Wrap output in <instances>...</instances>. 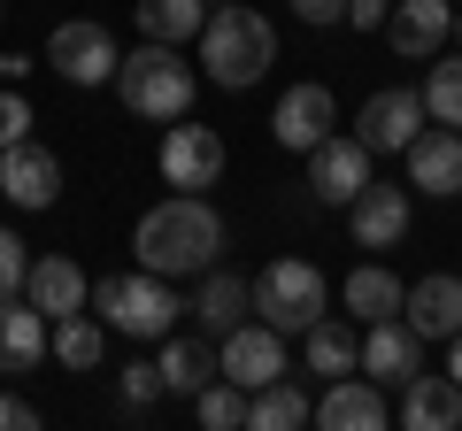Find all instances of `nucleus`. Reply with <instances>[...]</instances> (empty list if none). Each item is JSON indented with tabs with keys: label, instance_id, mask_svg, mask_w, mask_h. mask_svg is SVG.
Instances as JSON below:
<instances>
[{
	"label": "nucleus",
	"instance_id": "obj_1",
	"mask_svg": "<svg viewBox=\"0 0 462 431\" xmlns=\"http://www.w3.org/2000/svg\"><path fill=\"white\" fill-rule=\"evenodd\" d=\"M139 270L154 278H200V270L224 254V216L208 208V193H162L132 232Z\"/></svg>",
	"mask_w": 462,
	"mask_h": 431
},
{
	"label": "nucleus",
	"instance_id": "obj_2",
	"mask_svg": "<svg viewBox=\"0 0 462 431\" xmlns=\"http://www.w3.org/2000/svg\"><path fill=\"white\" fill-rule=\"evenodd\" d=\"M270 62H278V32H270L263 8L208 0V16H200V78L224 85V93H247V85H263Z\"/></svg>",
	"mask_w": 462,
	"mask_h": 431
},
{
	"label": "nucleus",
	"instance_id": "obj_3",
	"mask_svg": "<svg viewBox=\"0 0 462 431\" xmlns=\"http://www.w3.org/2000/svg\"><path fill=\"white\" fill-rule=\"evenodd\" d=\"M116 100L132 108V116H147V124H178V116H193V62H185L178 47H162V39H139L124 62H116Z\"/></svg>",
	"mask_w": 462,
	"mask_h": 431
},
{
	"label": "nucleus",
	"instance_id": "obj_4",
	"mask_svg": "<svg viewBox=\"0 0 462 431\" xmlns=\"http://www.w3.org/2000/svg\"><path fill=\"white\" fill-rule=\"evenodd\" d=\"M85 300H93L100 324L124 332V339H162V332H178V316H185V300L170 293V278H154V270H116V278H100Z\"/></svg>",
	"mask_w": 462,
	"mask_h": 431
},
{
	"label": "nucleus",
	"instance_id": "obj_5",
	"mask_svg": "<svg viewBox=\"0 0 462 431\" xmlns=\"http://www.w3.org/2000/svg\"><path fill=\"white\" fill-rule=\"evenodd\" d=\"M247 293H254V316H263L270 332H285V339H300L316 316H324V300H331V293H324V270L300 262V254H278Z\"/></svg>",
	"mask_w": 462,
	"mask_h": 431
},
{
	"label": "nucleus",
	"instance_id": "obj_6",
	"mask_svg": "<svg viewBox=\"0 0 462 431\" xmlns=\"http://www.w3.org/2000/svg\"><path fill=\"white\" fill-rule=\"evenodd\" d=\"M224 132L216 124H193V116H178L162 132V154H154V170H162V185L170 193H208L216 178H224Z\"/></svg>",
	"mask_w": 462,
	"mask_h": 431
},
{
	"label": "nucleus",
	"instance_id": "obj_7",
	"mask_svg": "<svg viewBox=\"0 0 462 431\" xmlns=\"http://www.w3.org/2000/svg\"><path fill=\"white\" fill-rule=\"evenodd\" d=\"M116 62H124V47H116L108 23H54V32H47V69L69 78L78 93H85V85H108Z\"/></svg>",
	"mask_w": 462,
	"mask_h": 431
},
{
	"label": "nucleus",
	"instance_id": "obj_8",
	"mask_svg": "<svg viewBox=\"0 0 462 431\" xmlns=\"http://www.w3.org/2000/svg\"><path fill=\"white\" fill-rule=\"evenodd\" d=\"M216 378H231L239 393H254V385L285 378V332H270L263 316H247V324H231V332L216 339Z\"/></svg>",
	"mask_w": 462,
	"mask_h": 431
},
{
	"label": "nucleus",
	"instance_id": "obj_9",
	"mask_svg": "<svg viewBox=\"0 0 462 431\" xmlns=\"http://www.w3.org/2000/svg\"><path fill=\"white\" fill-rule=\"evenodd\" d=\"M331 132H339V100H331L324 78H300V85L278 93V108H270V139H278L285 154H309L316 139H331Z\"/></svg>",
	"mask_w": 462,
	"mask_h": 431
},
{
	"label": "nucleus",
	"instance_id": "obj_10",
	"mask_svg": "<svg viewBox=\"0 0 462 431\" xmlns=\"http://www.w3.org/2000/svg\"><path fill=\"white\" fill-rule=\"evenodd\" d=\"M370 170H378V154L363 147L355 132H331V139H316L309 147V193L324 200V208H346V200L370 185Z\"/></svg>",
	"mask_w": 462,
	"mask_h": 431
},
{
	"label": "nucleus",
	"instance_id": "obj_11",
	"mask_svg": "<svg viewBox=\"0 0 462 431\" xmlns=\"http://www.w3.org/2000/svg\"><path fill=\"white\" fill-rule=\"evenodd\" d=\"M409 224H416V193H409V185H378V178H370L363 193L346 200V232H355V247H370V254L401 247Z\"/></svg>",
	"mask_w": 462,
	"mask_h": 431
},
{
	"label": "nucleus",
	"instance_id": "obj_12",
	"mask_svg": "<svg viewBox=\"0 0 462 431\" xmlns=\"http://www.w3.org/2000/svg\"><path fill=\"white\" fill-rule=\"evenodd\" d=\"M424 124L431 116H424V93H416V85H378V93L363 100V116H355V139H363L370 154H401Z\"/></svg>",
	"mask_w": 462,
	"mask_h": 431
},
{
	"label": "nucleus",
	"instance_id": "obj_13",
	"mask_svg": "<svg viewBox=\"0 0 462 431\" xmlns=\"http://www.w3.org/2000/svg\"><path fill=\"white\" fill-rule=\"evenodd\" d=\"M385 416H393L385 385L346 370V378H324V400L309 408V424H324V431H385Z\"/></svg>",
	"mask_w": 462,
	"mask_h": 431
},
{
	"label": "nucleus",
	"instance_id": "obj_14",
	"mask_svg": "<svg viewBox=\"0 0 462 431\" xmlns=\"http://www.w3.org/2000/svg\"><path fill=\"white\" fill-rule=\"evenodd\" d=\"M401 162H409V193H431V200L462 193V132H447V124H424L401 147Z\"/></svg>",
	"mask_w": 462,
	"mask_h": 431
},
{
	"label": "nucleus",
	"instance_id": "obj_15",
	"mask_svg": "<svg viewBox=\"0 0 462 431\" xmlns=\"http://www.w3.org/2000/svg\"><path fill=\"white\" fill-rule=\"evenodd\" d=\"M355 370H363V378H378L385 393H401V385L424 370V339H416L401 316H378V324L363 332V354H355Z\"/></svg>",
	"mask_w": 462,
	"mask_h": 431
},
{
	"label": "nucleus",
	"instance_id": "obj_16",
	"mask_svg": "<svg viewBox=\"0 0 462 431\" xmlns=\"http://www.w3.org/2000/svg\"><path fill=\"white\" fill-rule=\"evenodd\" d=\"M0 193L16 200V208H54V200H62V162H54V147H39V139L0 147Z\"/></svg>",
	"mask_w": 462,
	"mask_h": 431
},
{
	"label": "nucleus",
	"instance_id": "obj_17",
	"mask_svg": "<svg viewBox=\"0 0 462 431\" xmlns=\"http://www.w3.org/2000/svg\"><path fill=\"white\" fill-rule=\"evenodd\" d=\"M447 23H455L447 0H393L378 32H385V47H393L401 62H431V54L447 47Z\"/></svg>",
	"mask_w": 462,
	"mask_h": 431
},
{
	"label": "nucleus",
	"instance_id": "obj_18",
	"mask_svg": "<svg viewBox=\"0 0 462 431\" xmlns=\"http://www.w3.org/2000/svg\"><path fill=\"white\" fill-rule=\"evenodd\" d=\"M401 324H409L416 339H447V332H462V278H455V270H431V278H416L409 293H401Z\"/></svg>",
	"mask_w": 462,
	"mask_h": 431
},
{
	"label": "nucleus",
	"instance_id": "obj_19",
	"mask_svg": "<svg viewBox=\"0 0 462 431\" xmlns=\"http://www.w3.org/2000/svg\"><path fill=\"white\" fill-rule=\"evenodd\" d=\"M85 270H78V254H32V270H23V300H32L39 316H69V308H85Z\"/></svg>",
	"mask_w": 462,
	"mask_h": 431
},
{
	"label": "nucleus",
	"instance_id": "obj_20",
	"mask_svg": "<svg viewBox=\"0 0 462 431\" xmlns=\"http://www.w3.org/2000/svg\"><path fill=\"white\" fill-rule=\"evenodd\" d=\"M47 362V316L32 308L23 293L0 300V378H23V370Z\"/></svg>",
	"mask_w": 462,
	"mask_h": 431
},
{
	"label": "nucleus",
	"instance_id": "obj_21",
	"mask_svg": "<svg viewBox=\"0 0 462 431\" xmlns=\"http://www.w3.org/2000/svg\"><path fill=\"white\" fill-rule=\"evenodd\" d=\"M393 416H401L409 431H455V424H462V385L416 370V378L401 385V408H393Z\"/></svg>",
	"mask_w": 462,
	"mask_h": 431
},
{
	"label": "nucleus",
	"instance_id": "obj_22",
	"mask_svg": "<svg viewBox=\"0 0 462 431\" xmlns=\"http://www.w3.org/2000/svg\"><path fill=\"white\" fill-rule=\"evenodd\" d=\"M154 347H162V354H154V370H162L170 393H200V385L216 378V339L208 332H162Z\"/></svg>",
	"mask_w": 462,
	"mask_h": 431
},
{
	"label": "nucleus",
	"instance_id": "obj_23",
	"mask_svg": "<svg viewBox=\"0 0 462 431\" xmlns=\"http://www.w3.org/2000/svg\"><path fill=\"white\" fill-rule=\"evenodd\" d=\"M185 316H200V332L224 339L231 324H247V316H254V293H247V278H231V270L208 262V278H200V293H193V308H185Z\"/></svg>",
	"mask_w": 462,
	"mask_h": 431
},
{
	"label": "nucleus",
	"instance_id": "obj_24",
	"mask_svg": "<svg viewBox=\"0 0 462 431\" xmlns=\"http://www.w3.org/2000/svg\"><path fill=\"white\" fill-rule=\"evenodd\" d=\"M47 354H54L62 370H93L100 354H108V324H100V316H85V308L54 316V324H47Z\"/></svg>",
	"mask_w": 462,
	"mask_h": 431
},
{
	"label": "nucleus",
	"instance_id": "obj_25",
	"mask_svg": "<svg viewBox=\"0 0 462 431\" xmlns=\"http://www.w3.org/2000/svg\"><path fill=\"white\" fill-rule=\"evenodd\" d=\"M309 408H316V400L300 393L293 378H270V385H254V393H247V431H300V424H309Z\"/></svg>",
	"mask_w": 462,
	"mask_h": 431
},
{
	"label": "nucleus",
	"instance_id": "obj_26",
	"mask_svg": "<svg viewBox=\"0 0 462 431\" xmlns=\"http://www.w3.org/2000/svg\"><path fill=\"white\" fill-rule=\"evenodd\" d=\"M401 293H409V285H401V278H393L385 262H363L355 278L339 285L346 316H363V324H378V316H401Z\"/></svg>",
	"mask_w": 462,
	"mask_h": 431
},
{
	"label": "nucleus",
	"instance_id": "obj_27",
	"mask_svg": "<svg viewBox=\"0 0 462 431\" xmlns=\"http://www.w3.org/2000/svg\"><path fill=\"white\" fill-rule=\"evenodd\" d=\"M416 93H424V116L431 124H447V132H462V47L455 54H431V69H424V85H416Z\"/></svg>",
	"mask_w": 462,
	"mask_h": 431
},
{
	"label": "nucleus",
	"instance_id": "obj_28",
	"mask_svg": "<svg viewBox=\"0 0 462 431\" xmlns=\"http://www.w3.org/2000/svg\"><path fill=\"white\" fill-rule=\"evenodd\" d=\"M300 339H309V370L316 378H346L355 354H363V332H355V324H331V316H316Z\"/></svg>",
	"mask_w": 462,
	"mask_h": 431
},
{
	"label": "nucleus",
	"instance_id": "obj_29",
	"mask_svg": "<svg viewBox=\"0 0 462 431\" xmlns=\"http://www.w3.org/2000/svg\"><path fill=\"white\" fill-rule=\"evenodd\" d=\"M139 39H162V47H185L200 39V0H139Z\"/></svg>",
	"mask_w": 462,
	"mask_h": 431
},
{
	"label": "nucleus",
	"instance_id": "obj_30",
	"mask_svg": "<svg viewBox=\"0 0 462 431\" xmlns=\"http://www.w3.org/2000/svg\"><path fill=\"white\" fill-rule=\"evenodd\" d=\"M193 416H200L208 431H239V424H247V393H239L231 378H208V385L193 393Z\"/></svg>",
	"mask_w": 462,
	"mask_h": 431
},
{
	"label": "nucleus",
	"instance_id": "obj_31",
	"mask_svg": "<svg viewBox=\"0 0 462 431\" xmlns=\"http://www.w3.org/2000/svg\"><path fill=\"white\" fill-rule=\"evenodd\" d=\"M32 132H39V116H32V100H23V85H0V147H16Z\"/></svg>",
	"mask_w": 462,
	"mask_h": 431
},
{
	"label": "nucleus",
	"instance_id": "obj_32",
	"mask_svg": "<svg viewBox=\"0 0 462 431\" xmlns=\"http://www.w3.org/2000/svg\"><path fill=\"white\" fill-rule=\"evenodd\" d=\"M23 270H32V247H23L8 224H0V300L8 293H23Z\"/></svg>",
	"mask_w": 462,
	"mask_h": 431
},
{
	"label": "nucleus",
	"instance_id": "obj_33",
	"mask_svg": "<svg viewBox=\"0 0 462 431\" xmlns=\"http://www.w3.org/2000/svg\"><path fill=\"white\" fill-rule=\"evenodd\" d=\"M162 393H170V385H162L154 362H124V400H132V408H154Z\"/></svg>",
	"mask_w": 462,
	"mask_h": 431
},
{
	"label": "nucleus",
	"instance_id": "obj_34",
	"mask_svg": "<svg viewBox=\"0 0 462 431\" xmlns=\"http://www.w3.org/2000/svg\"><path fill=\"white\" fill-rule=\"evenodd\" d=\"M0 431H39V408L23 393H0Z\"/></svg>",
	"mask_w": 462,
	"mask_h": 431
},
{
	"label": "nucleus",
	"instance_id": "obj_35",
	"mask_svg": "<svg viewBox=\"0 0 462 431\" xmlns=\"http://www.w3.org/2000/svg\"><path fill=\"white\" fill-rule=\"evenodd\" d=\"M300 23H346V0H293Z\"/></svg>",
	"mask_w": 462,
	"mask_h": 431
},
{
	"label": "nucleus",
	"instance_id": "obj_36",
	"mask_svg": "<svg viewBox=\"0 0 462 431\" xmlns=\"http://www.w3.org/2000/svg\"><path fill=\"white\" fill-rule=\"evenodd\" d=\"M385 8H393V0H346V23H355V32H378Z\"/></svg>",
	"mask_w": 462,
	"mask_h": 431
},
{
	"label": "nucleus",
	"instance_id": "obj_37",
	"mask_svg": "<svg viewBox=\"0 0 462 431\" xmlns=\"http://www.w3.org/2000/svg\"><path fill=\"white\" fill-rule=\"evenodd\" d=\"M32 78V54H0V85H23Z\"/></svg>",
	"mask_w": 462,
	"mask_h": 431
},
{
	"label": "nucleus",
	"instance_id": "obj_38",
	"mask_svg": "<svg viewBox=\"0 0 462 431\" xmlns=\"http://www.w3.org/2000/svg\"><path fill=\"white\" fill-rule=\"evenodd\" d=\"M447 378L462 385V332H447Z\"/></svg>",
	"mask_w": 462,
	"mask_h": 431
},
{
	"label": "nucleus",
	"instance_id": "obj_39",
	"mask_svg": "<svg viewBox=\"0 0 462 431\" xmlns=\"http://www.w3.org/2000/svg\"><path fill=\"white\" fill-rule=\"evenodd\" d=\"M447 32H455V47H462V0H455V23H447Z\"/></svg>",
	"mask_w": 462,
	"mask_h": 431
}]
</instances>
